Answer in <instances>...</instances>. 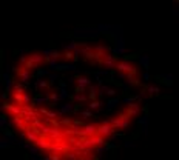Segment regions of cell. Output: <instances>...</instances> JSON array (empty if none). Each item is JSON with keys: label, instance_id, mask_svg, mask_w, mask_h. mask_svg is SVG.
Masks as SVG:
<instances>
[{"label": "cell", "instance_id": "obj_1", "mask_svg": "<svg viewBox=\"0 0 179 160\" xmlns=\"http://www.w3.org/2000/svg\"><path fill=\"white\" fill-rule=\"evenodd\" d=\"M145 97L134 62L82 42L22 57L3 106L14 129L47 160H96L138 120Z\"/></svg>", "mask_w": 179, "mask_h": 160}]
</instances>
